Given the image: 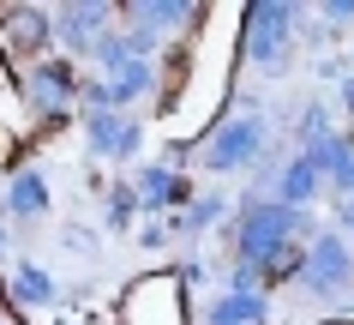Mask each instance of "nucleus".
<instances>
[{"instance_id":"f8f14e48","label":"nucleus","mask_w":354,"mask_h":325,"mask_svg":"<svg viewBox=\"0 0 354 325\" xmlns=\"http://www.w3.org/2000/svg\"><path fill=\"white\" fill-rule=\"evenodd\" d=\"M342 223H348V229H354V199H348V205H342Z\"/></svg>"},{"instance_id":"20e7f679","label":"nucleus","mask_w":354,"mask_h":325,"mask_svg":"<svg viewBox=\"0 0 354 325\" xmlns=\"http://www.w3.org/2000/svg\"><path fill=\"white\" fill-rule=\"evenodd\" d=\"M288 30H295V6H252L246 12V49H252V60H270L288 42Z\"/></svg>"},{"instance_id":"9d476101","label":"nucleus","mask_w":354,"mask_h":325,"mask_svg":"<svg viewBox=\"0 0 354 325\" xmlns=\"http://www.w3.org/2000/svg\"><path fill=\"white\" fill-rule=\"evenodd\" d=\"M12 289H19V301H48V295H55V283H48V271H37V265H19Z\"/></svg>"},{"instance_id":"f03ea898","label":"nucleus","mask_w":354,"mask_h":325,"mask_svg":"<svg viewBox=\"0 0 354 325\" xmlns=\"http://www.w3.org/2000/svg\"><path fill=\"white\" fill-rule=\"evenodd\" d=\"M288 229H295V205H259L252 217L241 223V253L252 259V265H270L282 253V241H288Z\"/></svg>"},{"instance_id":"7ed1b4c3","label":"nucleus","mask_w":354,"mask_h":325,"mask_svg":"<svg viewBox=\"0 0 354 325\" xmlns=\"http://www.w3.org/2000/svg\"><path fill=\"white\" fill-rule=\"evenodd\" d=\"M348 247H342V235H318L313 253H306V283L318 289V295H336V289L348 283Z\"/></svg>"},{"instance_id":"0eeeda50","label":"nucleus","mask_w":354,"mask_h":325,"mask_svg":"<svg viewBox=\"0 0 354 325\" xmlns=\"http://www.w3.org/2000/svg\"><path fill=\"white\" fill-rule=\"evenodd\" d=\"M282 205H300V199H313L318 193V163L313 157H295V163H288V169H282Z\"/></svg>"},{"instance_id":"f257e3e1","label":"nucleus","mask_w":354,"mask_h":325,"mask_svg":"<svg viewBox=\"0 0 354 325\" xmlns=\"http://www.w3.org/2000/svg\"><path fill=\"white\" fill-rule=\"evenodd\" d=\"M259 145H264L259 115H234V121H223V127L210 133V145H205V169H210V175L246 169V163L259 157Z\"/></svg>"},{"instance_id":"9b49d317","label":"nucleus","mask_w":354,"mask_h":325,"mask_svg":"<svg viewBox=\"0 0 354 325\" xmlns=\"http://www.w3.org/2000/svg\"><path fill=\"white\" fill-rule=\"evenodd\" d=\"M132 217H138V193H132V187H114L109 193V223H114V229H127Z\"/></svg>"},{"instance_id":"1a4fd4ad","label":"nucleus","mask_w":354,"mask_h":325,"mask_svg":"<svg viewBox=\"0 0 354 325\" xmlns=\"http://www.w3.org/2000/svg\"><path fill=\"white\" fill-rule=\"evenodd\" d=\"M30 211H48L42 175H19V181H12V217H30Z\"/></svg>"},{"instance_id":"423d86ee","label":"nucleus","mask_w":354,"mask_h":325,"mask_svg":"<svg viewBox=\"0 0 354 325\" xmlns=\"http://www.w3.org/2000/svg\"><path fill=\"white\" fill-rule=\"evenodd\" d=\"M259 319H264V301L246 295V289H234V295H223L210 307V325H259Z\"/></svg>"},{"instance_id":"6e6552de","label":"nucleus","mask_w":354,"mask_h":325,"mask_svg":"<svg viewBox=\"0 0 354 325\" xmlns=\"http://www.w3.org/2000/svg\"><path fill=\"white\" fill-rule=\"evenodd\" d=\"M109 19V12H102V6H84V12H60V37L73 42L78 55H84V49H91V37H96V24Z\"/></svg>"},{"instance_id":"39448f33","label":"nucleus","mask_w":354,"mask_h":325,"mask_svg":"<svg viewBox=\"0 0 354 325\" xmlns=\"http://www.w3.org/2000/svg\"><path fill=\"white\" fill-rule=\"evenodd\" d=\"M84 133H91V145L96 151H138V127H132V121H114L109 109H96L91 121H84Z\"/></svg>"}]
</instances>
